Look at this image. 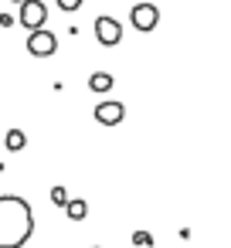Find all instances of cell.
I'll list each match as a JSON object with an SVG mask.
<instances>
[{
    "label": "cell",
    "instance_id": "8fae6325",
    "mask_svg": "<svg viewBox=\"0 0 231 248\" xmlns=\"http://www.w3.org/2000/svg\"><path fill=\"white\" fill-rule=\"evenodd\" d=\"M133 245H136V248H146V245H153V234H150V231H136V234H133Z\"/></svg>",
    "mask_w": 231,
    "mask_h": 248
},
{
    "label": "cell",
    "instance_id": "6da1fadb",
    "mask_svg": "<svg viewBox=\"0 0 231 248\" xmlns=\"http://www.w3.org/2000/svg\"><path fill=\"white\" fill-rule=\"evenodd\" d=\"M34 234V211L17 194H0V248H24Z\"/></svg>",
    "mask_w": 231,
    "mask_h": 248
},
{
    "label": "cell",
    "instance_id": "3957f363",
    "mask_svg": "<svg viewBox=\"0 0 231 248\" xmlns=\"http://www.w3.org/2000/svg\"><path fill=\"white\" fill-rule=\"evenodd\" d=\"M129 24H133L136 31H143V34L156 31V24H160V7H156V4H136V7L129 11Z\"/></svg>",
    "mask_w": 231,
    "mask_h": 248
},
{
    "label": "cell",
    "instance_id": "4fadbf2b",
    "mask_svg": "<svg viewBox=\"0 0 231 248\" xmlns=\"http://www.w3.org/2000/svg\"><path fill=\"white\" fill-rule=\"evenodd\" d=\"M14 4H24V0H14Z\"/></svg>",
    "mask_w": 231,
    "mask_h": 248
},
{
    "label": "cell",
    "instance_id": "8992f818",
    "mask_svg": "<svg viewBox=\"0 0 231 248\" xmlns=\"http://www.w3.org/2000/svg\"><path fill=\"white\" fill-rule=\"evenodd\" d=\"M95 123H102V126H119L123 119H126V106L123 102H102V106H95Z\"/></svg>",
    "mask_w": 231,
    "mask_h": 248
},
{
    "label": "cell",
    "instance_id": "30bf717a",
    "mask_svg": "<svg viewBox=\"0 0 231 248\" xmlns=\"http://www.w3.org/2000/svg\"><path fill=\"white\" fill-rule=\"evenodd\" d=\"M51 201H55L58 207H65V201H68V190H65L62 184H58V187H51Z\"/></svg>",
    "mask_w": 231,
    "mask_h": 248
},
{
    "label": "cell",
    "instance_id": "52a82bcc",
    "mask_svg": "<svg viewBox=\"0 0 231 248\" xmlns=\"http://www.w3.org/2000/svg\"><path fill=\"white\" fill-rule=\"evenodd\" d=\"M112 85H116V78H112L109 72H92V75H89V89H92V92H99V95H102V92H109Z\"/></svg>",
    "mask_w": 231,
    "mask_h": 248
},
{
    "label": "cell",
    "instance_id": "277c9868",
    "mask_svg": "<svg viewBox=\"0 0 231 248\" xmlns=\"http://www.w3.org/2000/svg\"><path fill=\"white\" fill-rule=\"evenodd\" d=\"M95 38H99L102 48H116V45L123 41V24H119L116 17L102 14V17H95Z\"/></svg>",
    "mask_w": 231,
    "mask_h": 248
},
{
    "label": "cell",
    "instance_id": "9c48e42d",
    "mask_svg": "<svg viewBox=\"0 0 231 248\" xmlns=\"http://www.w3.org/2000/svg\"><path fill=\"white\" fill-rule=\"evenodd\" d=\"M4 143H7V150H24V143H28V136H24L21 129H7V136H4Z\"/></svg>",
    "mask_w": 231,
    "mask_h": 248
},
{
    "label": "cell",
    "instance_id": "7c38bea8",
    "mask_svg": "<svg viewBox=\"0 0 231 248\" xmlns=\"http://www.w3.org/2000/svg\"><path fill=\"white\" fill-rule=\"evenodd\" d=\"M58 7H62L65 14H72V11H78V7H82V0H58Z\"/></svg>",
    "mask_w": 231,
    "mask_h": 248
},
{
    "label": "cell",
    "instance_id": "5b68a950",
    "mask_svg": "<svg viewBox=\"0 0 231 248\" xmlns=\"http://www.w3.org/2000/svg\"><path fill=\"white\" fill-rule=\"evenodd\" d=\"M28 51L34 55V58H51L55 51H58V38L51 34V31H31L28 34Z\"/></svg>",
    "mask_w": 231,
    "mask_h": 248
},
{
    "label": "cell",
    "instance_id": "7a4b0ae2",
    "mask_svg": "<svg viewBox=\"0 0 231 248\" xmlns=\"http://www.w3.org/2000/svg\"><path fill=\"white\" fill-rule=\"evenodd\" d=\"M17 21H21V28H24V31H41V28H45V21H48V7L41 4V0H24Z\"/></svg>",
    "mask_w": 231,
    "mask_h": 248
},
{
    "label": "cell",
    "instance_id": "5bb4252c",
    "mask_svg": "<svg viewBox=\"0 0 231 248\" xmlns=\"http://www.w3.org/2000/svg\"><path fill=\"white\" fill-rule=\"evenodd\" d=\"M92 248H99V245H92Z\"/></svg>",
    "mask_w": 231,
    "mask_h": 248
},
{
    "label": "cell",
    "instance_id": "ba28073f",
    "mask_svg": "<svg viewBox=\"0 0 231 248\" xmlns=\"http://www.w3.org/2000/svg\"><path fill=\"white\" fill-rule=\"evenodd\" d=\"M65 214H68V221H85L89 204H85L82 197H68V201H65Z\"/></svg>",
    "mask_w": 231,
    "mask_h": 248
}]
</instances>
